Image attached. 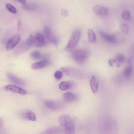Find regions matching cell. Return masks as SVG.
Masks as SVG:
<instances>
[{"instance_id": "4", "label": "cell", "mask_w": 134, "mask_h": 134, "mask_svg": "<svg viewBox=\"0 0 134 134\" xmlns=\"http://www.w3.org/2000/svg\"><path fill=\"white\" fill-rule=\"evenodd\" d=\"M61 69L66 75L72 77L80 78L82 76L81 72L76 69L67 67H63Z\"/></svg>"}, {"instance_id": "9", "label": "cell", "mask_w": 134, "mask_h": 134, "mask_svg": "<svg viewBox=\"0 0 134 134\" xmlns=\"http://www.w3.org/2000/svg\"><path fill=\"white\" fill-rule=\"evenodd\" d=\"M20 38V36L19 35H16L12 36L6 44V49L9 51L13 49L19 42Z\"/></svg>"}, {"instance_id": "26", "label": "cell", "mask_w": 134, "mask_h": 134, "mask_svg": "<svg viewBox=\"0 0 134 134\" xmlns=\"http://www.w3.org/2000/svg\"><path fill=\"white\" fill-rule=\"evenodd\" d=\"M132 71V68L130 66H128L125 68L124 74L125 75L126 77L129 76L131 74Z\"/></svg>"}, {"instance_id": "8", "label": "cell", "mask_w": 134, "mask_h": 134, "mask_svg": "<svg viewBox=\"0 0 134 134\" xmlns=\"http://www.w3.org/2000/svg\"><path fill=\"white\" fill-rule=\"evenodd\" d=\"M20 116L23 119L33 121H36V118L34 113L29 110L21 111L20 113Z\"/></svg>"}, {"instance_id": "20", "label": "cell", "mask_w": 134, "mask_h": 134, "mask_svg": "<svg viewBox=\"0 0 134 134\" xmlns=\"http://www.w3.org/2000/svg\"><path fill=\"white\" fill-rule=\"evenodd\" d=\"M24 44L26 48H30L34 44V38L32 35H31L29 36Z\"/></svg>"}, {"instance_id": "14", "label": "cell", "mask_w": 134, "mask_h": 134, "mask_svg": "<svg viewBox=\"0 0 134 134\" xmlns=\"http://www.w3.org/2000/svg\"><path fill=\"white\" fill-rule=\"evenodd\" d=\"M34 44L37 47H41L46 44L43 36L41 34H37L34 37Z\"/></svg>"}, {"instance_id": "27", "label": "cell", "mask_w": 134, "mask_h": 134, "mask_svg": "<svg viewBox=\"0 0 134 134\" xmlns=\"http://www.w3.org/2000/svg\"><path fill=\"white\" fill-rule=\"evenodd\" d=\"M125 59V57L123 54H119L116 56L115 60L118 62L121 63L124 61Z\"/></svg>"}, {"instance_id": "2", "label": "cell", "mask_w": 134, "mask_h": 134, "mask_svg": "<svg viewBox=\"0 0 134 134\" xmlns=\"http://www.w3.org/2000/svg\"><path fill=\"white\" fill-rule=\"evenodd\" d=\"M90 52L85 49H78L73 51L71 53L73 59L77 63L82 64L88 58Z\"/></svg>"}, {"instance_id": "12", "label": "cell", "mask_w": 134, "mask_h": 134, "mask_svg": "<svg viewBox=\"0 0 134 134\" xmlns=\"http://www.w3.org/2000/svg\"><path fill=\"white\" fill-rule=\"evenodd\" d=\"M99 34L102 38L105 41L110 43H115L114 34H109L102 31H100Z\"/></svg>"}, {"instance_id": "25", "label": "cell", "mask_w": 134, "mask_h": 134, "mask_svg": "<svg viewBox=\"0 0 134 134\" xmlns=\"http://www.w3.org/2000/svg\"><path fill=\"white\" fill-rule=\"evenodd\" d=\"M63 76V73L62 71L57 70L56 71L54 74V76L55 78L57 80L60 79Z\"/></svg>"}, {"instance_id": "19", "label": "cell", "mask_w": 134, "mask_h": 134, "mask_svg": "<svg viewBox=\"0 0 134 134\" xmlns=\"http://www.w3.org/2000/svg\"><path fill=\"white\" fill-rule=\"evenodd\" d=\"M88 40L91 43H94L96 41V35L93 31L91 29H88L87 32Z\"/></svg>"}, {"instance_id": "32", "label": "cell", "mask_w": 134, "mask_h": 134, "mask_svg": "<svg viewBox=\"0 0 134 134\" xmlns=\"http://www.w3.org/2000/svg\"><path fill=\"white\" fill-rule=\"evenodd\" d=\"M17 1H18V2H19L20 3L23 4H25L26 2V1L25 0H18Z\"/></svg>"}, {"instance_id": "31", "label": "cell", "mask_w": 134, "mask_h": 134, "mask_svg": "<svg viewBox=\"0 0 134 134\" xmlns=\"http://www.w3.org/2000/svg\"><path fill=\"white\" fill-rule=\"evenodd\" d=\"M21 25V22L20 20H19L18 21L17 28L18 30H19L20 29Z\"/></svg>"}, {"instance_id": "21", "label": "cell", "mask_w": 134, "mask_h": 134, "mask_svg": "<svg viewBox=\"0 0 134 134\" xmlns=\"http://www.w3.org/2000/svg\"><path fill=\"white\" fill-rule=\"evenodd\" d=\"M115 43H119L122 42L124 39V36L122 33L118 32L114 34Z\"/></svg>"}, {"instance_id": "28", "label": "cell", "mask_w": 134, "mask_h": 134, "mask_svg": "<svg viewBox=\"0 0 134 134\" xmlns=\"http://www.w3.org/2000/svg\"><path fill=\"white\" fill-rule=\"evenodd\" d=\"M121 29L122 31L125 33H127L129 31L128 25L125 23L122 24L121 25Z\"/></svg>"}, {"instance_id": "24", "label": "cell", "mask_w": 134, "mask_h": 134, "mask_svg": "<svg viewBox=\"0 0 134 134\" xmlns=\"http://www.w3.org/2000/svg\"><path fill=\"white\" fill-rule=\"evenodd\" d=\"M121 16L122 18L125 20H127L129 19L130 14L129 12L127 10H124L121 14Z\"/></svg>"}, {"instance_id": "29", "label": "cell", "mask_w": 134, "mask_h": 134, "mask_svg": "<svg viewBox=\"0 0 134 134\" xmlns=\"http://www.w3.org/2000/svg\"><path fill=\"white\" fill-rule=\"evenodd\" d=\"M61 13L62 15L64 16H68L69 14L68 11L66 9H62Z\"/></svg>"}, {"instance_id": "13", "label": "cell", "mask_w": 134, "mask_h": 134, "mask_svg": "<svg viewBox=\"0 0 134 134\" xmlns=\"http://www.w3.org/2000/svg\"><path fill=\"white\" fill-rule=\"evenodd\" d=\"M44 104L48 109L54 110H58L60 108V105L59 103L51 100H46L44 102Z\"/></svg>"}, {"instance_id": "30", "label": "cell", "mask_w": 134, "mask_h": 134, "mask_svg": "<svg viewBox=\"0 0 134 134\" xmlns=\"http://www.w3.org/2000/svg\"><path fill=\"white\" fill-rule=\"evenodd\" d=\"M116 61L115 59H110L108 60V63L109 65L110 66H113V62Z\"/></svg>"}, {"instance_id": "11", "label": "cell", "mask_w": 134, "mask_h": 134, "mask_svg": "<svg viewBox=\"0 0 134 134\" xmlns=\"http://www.w3.org/2000/svg\"><path fill=\"white\" fill-rule=\"evenodd\" d=\"M75 85V82L72 81H63L60 83L59 87L61 90L65 91L74 87Z\"/></svg>"}, {"instance_id": "6", "label": "cell", "mask_w": 134, "mask_h": 134, "mask_svg": "<svg viewBox=\"0 0 134 134\" xmlns=\"http://www.w3.org/2000/svg\"><path fill=\"white\" fill-rule=\"evenodd\" d=\"M93 11L97 16L100 17H105L108 15L109 10L106 7L102 5H97L93 8Z\"/></svg>"}, {"instance_id": "3", "label": "cell", "mask_w": 134, "mask_h": 134, "mask_svg": "<svg viewBox=\"0 0 134 134\" xmlns=\"http://www.w3.org/2000/svg\"><path fill=\"white\" fill-rule=\"evenodd\" d=\"M80 32L78 30H76L73 32L66 47L67 51H70L76 46L80 39Z\"/></svg>"}, {"instance_id": "1", "label": "cell", "mask_w": 134, "mask_h": 134, "mask_svg": "<svg viewBox=\"0 0 134 134\" xmlns=\"http://www.w3.org/2000/svg\"><path fill=\"white\" fill-rule=\"evenodd\" d=\"M60 125L64 128L66 134H75V124L74 120L69 115L63 114L58 118Z\"/></svg>"}, {"instance_id": "17", "label": "cell", "mask_w": 134, "mask_h": 134, "mask_svg": "<svg viewBox=\"0 0 134 134\" xmlns=\"http://www.w3.org/2000/svg\"><path fill=\"white\" fill-rule=\"evenodd\" d=\"M63 130L60 127L55 126L50 128L45 131L44 134H60Z\"/></svg>"}, {"instance_id": "23", "label": "cell", "mask_w": 134, "mask_h": 134, "mask_svg": "<svg viewBox=\"0 0 134 134\" xmlns=\"http://www.w3.org/2000/svg\"><path fill=\"white\" fill-rule=\"evenodd\" d=\"M7 9L10 12L13 13H16V10L15 8L10 3H8L5 5Z\"/></svg>"}, {"instance_id": "16", "label": "cell", "mask_w": 134, "mask_h": 134, "mask_svg": "<svg viewBox=\"0 0 134 134\" xmlns=\"http://www.w3.org/2000/svg\"><path fill=\"white\" fill-rule=\"evenodd\" d=\"M48 61L44 60L33 64L31 66L32 68L35 69H39L45 67L49 64Z\"/></svg>"}, {"instance_id": "7", "label": "cell", "mask_w": 134, "mask_h": 134, "mask_svg": "<svg viewBox=\"0 0 134 134\" xmlns=\"http://www.w3.org/2000/svg\"><path fill=\"white\" fill-rule=\"evenodd\" d=\"M4 89L6 91L22 95L27 94L26 91L17 86L13 85H8L5 86Z\"/></svg>"}, {"instance_id": "18", "label": "cell", "mask_w": 134, "mask_h": 134, "mask_svg": "<svg viewBox=\"0 0 134 134\" xmlns=\"http://www.w3.org/2000/svg\"><path fill=\"white\" fill-rule=\"evenodd\" d=\"M63 98L65 100L68 102H72L74 101L76 99V95L73 93L67 92L63 95Z\"/></svg>"}, {"instance_id": "5", "label": "cell", "mask_w": 134, "mask_h": 134, "mask_svg": "<svg viewBox=\"0 0 134 134\" xmlns=\"http://www.w3.org/2000/svg\"><path fill=\"white\" fill-rule=\"evenodd\" d=\"M43 34L45 37L51 43L55 45L58 44L59 41L58 38L52 34L51 30L48 27H44Z\"/></svg>"}, {"instance_id": "10", "label": "cell", "mask_w": 134, "mask_h": 134, "mask_svg": "<svg viewBox=\"0 0 134 134\" xmlns=\"http://www.w3.org/2000/svg\"><path fill=\"white\" fill-rule=\"evenodd\" d=\"M7 75L9 80L12 82L21 86L25 85V82L24 80L12 73L8 72Z\"/></svg>"}, {"instance_id": "22", "label": "cell", "mask_w": 134, "mask_h": 134, "mask_svg": "<svg viewBox=\"0 0 134 134\" xmlns=\"http://www.w3.org/2000/svg\"><path fill=\"white\" fill-rule=\"evenodd\" d=\"M40 53L38 51H35L32 52L30 54L31 57L34 59H37L41 57Z\"/></svg>"}, {"instance_id": "15", "label": "cell", "mask_w": 134, "mask_h": 134, "mask_svg": "<svg viewBox=\"0 0 134 134\" xmlns=\"http://www.w3.org/2000/svg\"><path fill=\"white\" fill-rule=\"evenodd\" d=\"M90 86L93 92L96 93L98 90V81L95 76L92 75L90 80Z\"/></svg>"}]
</instances>
